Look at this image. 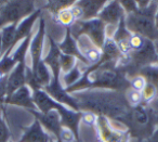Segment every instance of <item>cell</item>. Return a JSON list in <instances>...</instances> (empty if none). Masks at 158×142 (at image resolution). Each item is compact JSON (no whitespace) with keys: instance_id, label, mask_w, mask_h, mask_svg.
Segmentation results:
<instances>
[{"instance_id":"cell-1","label":"cell","mask_w":158,"mask_h":142,"mask_svg":"<svg viewBox=\"0 0 158 142\" xmlns=\"http://www.w3.org/2000/svg\"><path fill=\"white\" fill-rule=\"evenodd\" d=\"M130 80L117 63H97L84 68L82 77L72 87L66 88L68 93L84 90H113L126 92Z\"/></svg>"},{"instance_id":"cell-2","label":"cell","mask_w":158,"mask_h":142,"mask_svg":"<svg viewBox=\"0 0 158 142\" xmlns=\"http://www.w3.org/2000/svg\"><path fill=\"white\" fill-rule=\"evenodd\" d=\"M78 103L79 111L92 112L110 120L119 122L130 111L131 106L125 92L113 90H84L72 93Z\"/></svg>"},{"instance_id":"cell-3","label":"cell","mask_w":158,"mask_h":142,"mask_svg":"<svg viewBox=\"0 0 158 142\" xmlns=\"http://www.w3.org/2000/svg\"><path fill=\"white\" fill-rule=\"evenodd\" d=\"M128 129L132 138L143 142L151 138L158 127V119L156 114L147 104H140L130 109L128 114L119 120Z\"/></svg>"},{"instance_id":"cell-4","label":"cell","mask_w":158,"mask_h":142,"mask_svg":"<svg viewBox=\"0 0 158 142\" xmlns=\"http://www.w3.org/2000/svg\"><path fill=\"white\" fill-rule=\"evenodd\" d=\"M157 1H151L146 9L126 15V25L131 34L140 35L153 42L158 41V29L155 24Z\"/></svg>"},{"instance_id":"cell-5","label":"cell","mask_w":158,"mask_h":142,"mask_svg":"<svg viewBox=\"0 0 158 142\" xmlns=\"http://www.w3.org/2000/svg\"><path fill=\"white\" fill-rule=\"evenodd\" d=\"M36 10L35 1H1L0 29L13 23H20Z\"/></svg>"},{"instance_id":"cell-6","label":"cell","mask_w":158,"mask_h":142,"mask_svg":"<svg viewBox=\"0 0 158 142\" xmlns=\"http://www.w3.org/2000/svg\"><path fill=\"white\" fill-rule=\"evenodd\" d=\"M106 24H104L100 19H93L89 21H79L70 27V33L75 39H78L80 36H86L97 48L102 49L105 42L106 35Z\"/></svg>"},{"instance_id":"cell-7","label":"cell","mask_w":158,"mask_h":142,"mask_svg":"<svg viewBox=\"0 0 158 142\" xmlns=\"http://www.w3.org/2000/svg\"><path fill=\"white\" fill-rule=\"evenodd\" d=\"M95 130L100 142H131V136L128 129L120 123L118 126H115L112 120L105 116H98Z\"/></svg>"},{"instance_id":"cell-8","label":"cell","mask_w":158,"mask_h":142,"mask_svg":"<svg viewBox=\"0 0 158 142\" xmlns=\"http://www.w3.org/2000/svg\"><path fill=\"white\" fill-rule=\"evenodd\" d=\"M47 36L46 33V21L44 16H40L39 19V26L36 33H34V36L31 38V45H29L28 53L31 55V71H35L38 64L42 61V52H44V38Z\"/></svg>"},{"instance_id":"cell-9","label":"cell","mask_w":158,"mask_h":142,"mask_svg":"<svg viewBox=\"0 0 158 142\" xmlns=\"http://www.w3.org/2000/svg\"><path fill=\"white\" fill-rule=\"evenodd\" d=\"M35 119H37L42 126V128L47 132L51 133L55 140H61V133L63 130V126L61 123V117L57 111H51L49 113H40L37 110L28 111Z\"/></svg>"},{"instance_id":"cell-10","label":"cell","mask_w":158,"mask_h":142,"mask_svg":"<svg viewBox=\"0 0 158 142\" xmlns=\"http://www.w3.org/2000/svg\"><path fill=\"white\" fill-rule=\"evenodd\" d=\"M44 90L51 97L54 99L60 104L65 105L66 107L74 111H79L78 103L75 100V98L70 93H68L65 90V87L62 84L61 79H51V83L49 86L44 88Z\"/></svg>"},{"instance_id":"cell-11","label":"cell","mask_w":158,"mask_h":142,"mask_svg":"<svg viewBox=\"0 0 158 142\" xmlns=\"http://www.w3.org/2000/svg\"><path fill=\"white\" fill-rule=\"evenodd\" d=\"M57 112H59L60 117H61V123L63 128H66L69 131H72L75 139H76V142H81L80 135H79V126L81 123L82 112L74 111V110H70L66 106H64L61 111Z\"/></svg>"},{"instance_id":"cell-12","label":"cell","mask_w":158,"mask_h":142,"mask_svg":"<svg viewBox=\"0 0 158 142\" xmlns=\"http://www.w3.org/2000/svg\"><path fill=\"white\" fill-rule=\"evenodd\" d=\"M125 16V11L119 1H107L103 9L101 10L98 19H100L104 24H106V26L110 25V26L117 27L121 19Z\"/></svg>"},{"instance_id":"cell-13","label":"cell","mask_w":158,"mask_h":142,"mask_svg":"<svg viewBox=\"0 0 158 142\" xmlns=\"http://www.w3.org/2000/svg\"><path fill=\"white\" fill-rule=\"evenodd\" d=\"M49 39V51L46 57L42 59L44 63L50 68L52 78L61 79V67H60V59L62 52L57 47V42L52 38V36L48 35Z\"/></svg>"},{"instance_id":"cell-14","label":"cell","mask_w":158,"mask_h":142,"mask_svg":"<svg viewBox=\"0 0 158 142\" xmlns=\"http://www.w3.org/2000/svg\"><path fill=\"white\" fill-rule=\"evenodd\" d=\"M65 29L66 32L63 40L61 42H57V47H59L60 51L65 55H70V57L76 58L81 64L89 66L88 61L82 55V53L80 52V49H79L78 44H77V40L73 37L72 33H70V28H65Z\"/></svg>"},{"instance_id":"cell-15","label":"cell","mask_w":158,"mask_h":142,"mask_svg":"<svg viewBox=\"0 0 158 142\" xmlns=\"http://www.w3.org/2000/svg\"><path fill=\"white\" fill-rule=\"evenodd\" d=\"M5 104L20 106L23 107V109H26L27 111L37 110L33 100V91L27 86L21 87L20 89L14 91L10 97H8L6 99Z\"/></svg>"},{"instance_id":"cell-16","label":"cell","mask_w":158,"mask_h":142,"mask_svg":"<svg viewBox=\"0 0 158 142\" xmlns=\"http://www.w3.org/2000/svg\"><path fill=\"white\" fill-rule=\"evenodd\" d=\"M51 139V136L42 128L40 123L34 118L33 123L24 129L18 142H50Z\"/></svg>"},{"instance_id":"cell-17","label":"cell","mask_w":158,"mask_h":142,"mask_svg":"<svg viewBox=\"0 0 158 142\" xmlns=\"http://www.w3.org/2000/svg\"><path fill=\"white\" fill-rule=\"evenodd\" d=\"M33 100L37 111L40 113H49L51 111H61L65 105L60 104L59 102L52 99L44 89L33 92Z\"/></svg>"},{"instance_id":"cell-18","label":"cell","mask_w":158,"mask_h":142,"mask_svg":"<svg viewBox=\"0 0 158 142\" xmlns=\"http://www.w3.org/2000/svg\"><path fill=\"white\" fill-rule=\"evenodd\" d=\"M26 63H19L8 76L7 98L21 87L26 86Z\"/></svg>"},{"instance_id":"cell-19","label":"cell","mask_w":158,"mask_h":142,"mask_svg":"<svg viewBox=\"0 0 158 142\" xmlns=\"http://www.w3.org/2000/svg\"><path fill=\"white\" fill-rule=\"evenodd\" d=\"M41 12H42L41 8H38V9L36 10L35 12H33L31 15H28L27 18H25L24 20H22L19 23L18 27H16V32H15V40H14L15 47L18 46L22 40H24L27 36H29L33 33L34 24L40 19Z\"/></svg>"},{"instance_id":"cell-20","label":"cell","mask_w":158,"mask_h":142,"mask_svg":"<svg viewBox=\"0 0 158 142\" xmlns=\"http://www.w3.org/2000/svg\"><path fill=\"white\" fill-rule=\"evenodd\" d=\"M107 1L104 0H79L76 1L82 12V20L81 21H89L97 19L99 16L101 10L106 5Z\"/></svg>"},{"instance_id":"cell-21","label":"cell","mask_w":158,"mask_h":142,"mask_svg":"<svg viewBox=\"0 0 158 142\" xmlns=\"http://www.w3.org/2000/svg\"><path fill=\"white\" fill-rule=\"evenodd\" d=\"M77 44L80 49V52L82 53L86 60L88 61L89 65H93L100 62L101 59V49L97 48L86 36H80L77 39Z\"/></svg>"},{"instance_id":"cell-22","label":"cell","mask_w":158,"mask_h":142,"mask_svg":"<svg viewBox=\"0 0 158 142\" xmlns=\"http://www.w3.org/2000/svg\"><path fill=\"white\" fill-rule=\"evenodd\" d=\"M101 59L99 63H117L123 57L119 50L116 42L112 39V37H107L101 49Z\"/></svg>"},{"instance_id":"cell-23","label":"cell","mask_w":158,"mask_h":142,"mask_svg":"<svg viewBox=\"0 0 158 142\" xmlns=\"http://www.w3.org/2000/svg\"><path fill=\"white\" fill-rule=\"evenodd\" d=\"M18 24L19 23H13V24L7 25V26L0 29V34H1V57L6 52L11 53L13 49L15 48L14 40H15V32Z\"/></svg>"},{"instance_id":"cell-24","label":"cell","mask_w":158,"mask_h":142,"mask_svg":"<svg viewBox=\"0 0 158 142\" xmlns=\"http://www.w3.org/2000/svg\"><path fill=\"white\" fill-rule=\"evenodd\" d=\"M33 36H34V33H31L29 36H27V37L25 38L24 40H22V41H21L11 52L12 58L15 60V62L18 64L19 63H26L27 53H28L29 45H31Z\"/></svg>"},{"instance_id":"cell-25","label":"cell","mask_w":158,"mask_h":142,"mask_svg":"<svg viewBox=\"0 0 158 142\" xmlns=\"http://www.w3.org/2000/svg\"><path fill=\"white\" fill-rule=\"evenodd\" d=\"M33 73L42 89L50 85L51 79H52V74H51L50 68L44 63V61H41L38 64V66L36 67L35 71H33Z\"/></svg>"},{"instance_id":"cell-26","label":"cell","mask_w":158,"mask_h":142,"mask_svg":"<svg viewBox=\"0 0 158 142\" xmlns=\"http://www.w3.org/2000/svg\"><path fill=\"white\" fill-rule=\"evenodd\" d=\"M80 62H78L76 66L73 68L70 72H68L67 74L61 75V81L63 84V86L66 88L72 87L73 85H75L76 83H78L79 79L82 77V72H84V68L80 66Z\"/></svg>"},{"instance_id":"cell-27","label":"cell","mask_w":158,"mask_h":142,"mask_svg":"<svg viewBox=\"0 0 158 142\" xmlns=\"http://www.w3.org/2000/svg\"><path fill=\"white\" fill-rule=\"evenodd\" d=\"M73 7V6H72ZM70 7V8H72ZM70 8H67V9H64L62 11H60L56 15H54V21L57 23V24L62 25L65 28H70L75 23L77 22L76 18L74 16L72 12V9Z\"/></svg>"},{"instance_id":"cell-28","label":"cell","mask_w":158,"mask_h":142,"mask_svg":"<svg viewBox=\"0 0 158 142\" xmlns=\"http://www.w3.org/2000/svg\"><path fill=\"white\" fill-rule=\"evenodd\" d=\"M76 1H65V0H51V1H47L44 2V6L41 8L42 10H48L49 12L53 14V16L56 15L60 11L64 9L70 8L72 6L75 5Z\"/></svg>"},{"instance_id":"cell-29","label":"cell","mask_w":158,"mask_h":142,"mask_svg":"<svg viewBox=\"0 0 158 142\" xmlns=\"http://www.w3.org/2000/svg\"><path fill=\"white\" fill-rule=\"evenodd\" d=\"M16 65H18V63L12 58L11 53H5L2 57L0 58V75L9 76V74L13 71V68Z\"/></svg>"},{"instance_id":"cell-30","label":"cell","mask_w":158,"mask_h":142,"mask_svg":"<svg viewBox=\"0 0 158 142\" xmlns=\"http://www.w3.org/2000/svg\"><path fill=\"white\" fill-rule=\"evenodd\" d=\"M139 75L144 77L147 83L154 85L158 89V65H149L142 68Z\"/></svg>"},{"instance_id":"cell-31","label":"cell","mask_w":158,"mask_h":142,"mask_svg":"<svg viewBox=\"0 0 158 142\" xmlns=\"http://www.w3.org/2000/svg\"><path fill=\"white\" fill-rule=\"evenodd\" d=\"M78 60L70 55H65L62 53L60 59V67H61V75L67 74L78 64Z\"/></svg>"},{"instance_id":"cell-32","label":"cell","mask_w":158,"mask_h":142,"mask_svg":"<svg viewBox=\"0 0 158 142\" xmlns=\"http://www.w3.org/2000/svg\"><path fill=\"white\" fill-rule=\"evenodd\" d=\"M158 94V89L152 84L147 83L145 85L144 89L142 90V103L143 104H148L149 102L154 100Z\"/></svg>"},{"instance_id":"cell-33","label":"cell","mask_w":158,"mask_h":142,"mask_svg":"<svg viewBox=\"0 0 158 142\" xmlns=\"http://www.w3.org/2000/svg\"><path fill=\"white\" fill-rule=\"evenodd\" d=\"M125 96H126V99H127L128 103H129L131 107L142 104V92L136 91V90H133V89H131V88H129V89L125 92Z\"/></svg>"},{"instance_id":"cell-34","label":"cell","mask_w":158,"mask_h":142,"mask_svg":"<svg viewBox=\"0 0 158 142\" xmlns=\"http://www.w3.org/2000/svg\"><path fill=\"white\" fill-rule=\"evenodd\" d=\"M26 86L33 92L42 89L39 84H38L37 79H36L35 75H34L33 71H31V67L29 65H26Z\"/></svg>"},{"instance_id":"cell-35","label":"cell","mask_w":158,"mask_h":142,"mask_svg":"<svg viewBox=\"0 0 158 142\" xmlns=\"http://www.w3.org/2000/svg\"><path fill=\"white\" fill-rule=\"evenodd\" d=\"M1 109L2 107L0 106V142H9L11 139V133H10V130L7 126Z\"/></svg>"},{"instance_id":"cell-36","label":"cell","mask_w":158,"mask_h":142,"mask_svg":"<svg viewBox=\"0 0 158 142\" xmlns=\"http://www.w3.org/2000/svg\"><path fill=\"white\" fill-rule=\"evenodd\" d=\"M148 39L142 37L140 35H135V34H132L131 37L129 40V47H130V52L131 51H138L140 49H142L145 46L146 41Z\"/></svg>"},{"instance_id":"cell-37","label":"cell","mask_w":158,"mask_h":142,"mask_svg":"<svg viewBox=\"0 0 158 142\" xmlns=\"http://www.w3.org/2000/svg\"><path fill=\"white\" fill-rule=\"evenodd\" d=\"M129 80H130V88L140 92H142V90L144 89L145 85H146V80L141 75H136V76L130 78Z\"/></svg>"},{"instance_id":"cell-38","label":"cell","mask_w":158,"mask_h":142,"mask_svg":"<svg viewBox=\"0 0 158 142\" xmlns=\"http://www.w3.org/2000/svg\"><path fill=\"white\" fill-rule=\"evenodd\" d=\"M119 2H120L121 7H123L126 15L134 13V12H136L139 10L138 3L134 0H123V1H119Z\"/></svg>"},{"instance_id":"cell-39","label":"cell","mask_w":158,"mask_h":142,"mask_svg":"<svg viewBox=\"0 0 158 142\" xmlns=\"http://www.w3.org/2000/svg\"><path fill=\"white\" fill-rule=\"evenodd\" d=\"M98 120V115L92 112H82L81 116V123L90 127H95Z\"/></svg>"},{"instance_id":"cell-40","label":"cell","mask_w":158,"mask_h":142,"mask_svg":"<svg viewBox=\"0 0 158 142\" xmlns=\"http://www.w3.org/2000/svg\"><path fill=\"white\" fill-rule=\"evenodd\" d=\"M7 84L8 77L0 80V106L1 107L6 103V99H7Z\"/></svg>"},{"instance_id":"cell-41","label":"cell","mask_w":158,"mask_h":142,"mask_svg":"<svg viewBox=\"0 0 158 142\" xmlns=\"http://www.w3.org/2000/svg\"><path fill=\"white\" fill-rule=\"evenodd\" d=\"M143 142H158V127L156 128V130L154 131L153 135L151 136V138H148V139Z\"/></svg>"},{"instance_id":"cell-42","label":"cell","mask_w":158,"mask_h":142,"mask_svg":"<svg viewBox=\"0 0 158 142\" xmlns=\"http://www.w3.org/2000/svg\"><path fill=\"white\" fill-rule=\"evenodd\" d=\"M136 3H138L139 9L143 10V9H146V8L151 5V1H143V0H141V1H136Z\"/></svg>"},{"instance_id":"cell-43","label":"cell","mask_w":158,"mask_h":142,"mask_svg":"<svg viewBox=\"0 0 158 142\" xmlns=\"http://www.w3.org/2000/svg\"><path fill=\"white\" fill-rule=\"evenodd\" d=\"M155 24L158 29V1H157V11H156V14H155Z\"/></svg>"},{"instance_id":"cell-44","label":"cell","mask_w":158,"mask_h":142,"mask_svg":"<svg viewBox=\"0 0 158 142\" xmlns=\"http://www.w3.org/2000/svg\"><path fill=\"white\" fill-rule=\"evenodd\" d=\"M0 58H1V34H0Z\"/></svg>"},{"instance_id":"cell-45","label":"cell","mask_w":158,"mask_h":142,"mask_svg":"<svg viewBox=\"0 0 158 142\" xmlns=\"http://www.w3.org/2000/svg\"><path fill=\"white\" fill-rule=\"evenodd\" d=\"M154 44H155V48H156V51H157V53H158V41L154 42Z\"/></svg>"},{"instance_id":"cell-46","label":"cell","mask_w":158,"mask_h":142,"mask_svg":"<svg viewBox=\"0 0 158 142\" xmlns=\"http://www.w3.org/2000/svg\"><path fill=\"white\" fill-rule=\"evenodd\" d=\"M50 142H63V141H62V140H53V139H51V141Z\"/></svg>"},{"instance_id":"cell-47","label":"cell","mask_w":158,"mask_h":142,"mask_svg":"<svg viewBox=\"0 0 158 142\" xmlns=\"http://www.w3.org/2000/svg\"><path fill=\"white\" fill-rule=\"evenodd\" d=\"M9 142H14V141H13V140H11V139H10V141H9Z\"/></svg>"},{"instance_id":"cell-48","label":"cell","mask_w":158,"mask_h":142,"mask_svg":"<svg viewBox=\"0 0 158 142\" xmlns=\"http://www.w3.org/2000/svg\"><path fill=\"white\" fill-rule=\"evenodd\" d=\"M74 142H76V141H74Z\"/></svg>"},{"instance_id":"cell-49","label":"cell","mask_w":158,"mask_h":142,"mask_svg":"<svg viewBox=\"0 0 158 142\" xmlns=\"http://www.w3.org/2000/svg\"><path fill=\"white\" fill-rule=\"evenodd\" d=\"M0 2H1V1H0Z\"/></svg>"}]
</instances>
